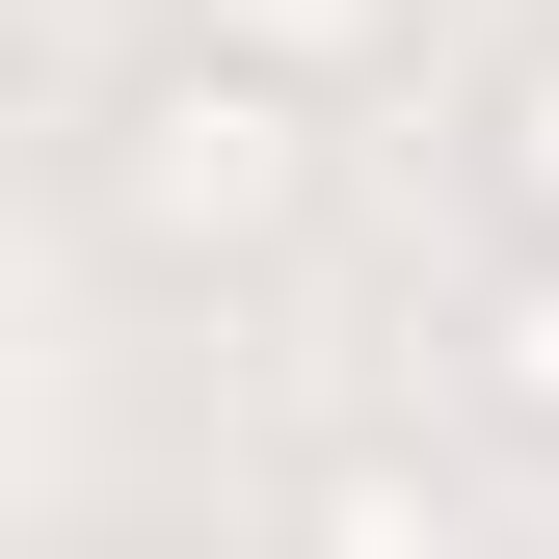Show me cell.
Returning a JSON list of instances; mask_svg holds the SVG:
<instances>
[{
  "instance_id": "obj_2",
  "label": "cell",
  "mask_w": 559,
  "mask_h": 559,
  "mask_svg": "<svg viewBox=\"0 0 559 559\" xmlns=\"http://www.w3.org/2000/svg\"><path fill=\"white\" fill-rule=\"evenodd\" d=\"M453 373L507 400L533 453H559V240H507V266H479V320H453Z\"/></svg>"
},
{
  "instance_id": "obj_3",
  "label": "cell",
  "mask_w": 559,
  "mask_h": 559,
  "mask_svg": "<svg viewBox=\"0 0 559 559\" xmlns=\"http://www.w3.org/2000/svg\"><path fill=\"white\" fill-rule=\"evenodd\" d=\"M187 27H240V53H294V81H373L427 0H187Z\"/></svg>"
},
{
  "instance_id": "obj_4",
  "label": "cell",
  "mask_w": 559,
  "mask_h": 559,
  "mask_svg": "<svg viewBox=\"0 0 559 559\" xmlns=\"http://www.w3.org/2000/svg\"><path fill=\"white\" fill-rule=\"evenodd\" d=\"M479 187H507V240H559V53L479 81Z\"/></svg>"
},
{
  "instance_id": "obj_1",
  "label": "cell",
  "mask_w": 559,
  "mask_h": 559,
  "mask_svg": "<svg viewBox=\"0 0 559 559\" xmlns=\"http://www.w3.org/2000/svg\"><path fill=\"white\" fill-rule=\"evenodd\" d=\"M294 214H320V81L240 53V27H187L160 81L107 107V240L133 266H266Z\"/></svg>"
}]
</instances>
